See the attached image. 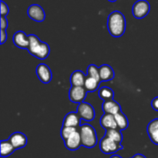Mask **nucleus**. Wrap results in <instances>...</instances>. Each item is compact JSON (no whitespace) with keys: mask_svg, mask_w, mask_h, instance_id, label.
<instances>
[{"mask_svg":"<svg viewBox=\"0 0 158 158\" xmlns=\"http://www.w3.org/2000/svg\"><path fill=\"white\" fill-rule=\"evenodd\" d=\"M8 25H9V23H8L7 19L4 16H1V18H0V27H1V29L6 30L8 28Z\"/></svg>","mask_w":158,"mask_h":158,"instance_id":"bb28decb","label":"nucleus"},{"mask_svg":"<svg viewBox=\"0 0 158 158\" xmlns=\"http://www.w3.org/2000/svg\"><path fill=\"white\" fill-rule=\"evenodd\" d=\"M29 45L27 50L33 56L40 60H45L50 53V48L46 43L42 42L37 35H29Z\"/></svg>","mask_w":158,"mask_h":158,"instance_id":"f03ea898","label":"nucleus"},{"mask_svg":"<svg viewBox=\"0 0 158 158\" xmlns=\"http://www.w3.org/2000/svg\"><path fill=\"white\" fill-rule=\"evenodd\" d=\"M105 136L118 143H121L122 140H123V135H122L121 131L119 130L118 128L106 130Z\"/></svg>","mask_w":158,"mask_h":158,"instance_id":"412c9836","label":"nucleus"},{"mask_svg":"<svg viewBox=\"0 0 158 158\" xmlns=\"http://www.w3.org/2000/svg\"><path fill=\"white\" fill-rule=\"evenodd\" d=\"M102 110L104 114L116 115L118 113L121 112V106L114 100L103 101L102 105Z\"/></svg>","mask_w":158,"mask_h":158,"instance_id":"ddd939ff","label":"nucleus"},{"mask_svg":"<svg viewBox=\"0 0 158 158\" xmlns=\"http://www.w3.org/2000/svg\"><path fill=\"white\" fill-rule=\"evenodd\" d=\"M27 14L31 19L34 20L38 23L43 22L46 19L45 11L40 5L33 4L31 5L27 10Z\"/></svg>","mask_w":158,"mask_h":158,"instance_id":"6e6552de","label":"nucleus"},{"mask_svg":"<svg viewBox=\"0 0 158 158\" xmlns=\"http://www.w3.org/2000/svg\"><path fill=\"white\" fill-rule=\"evenodd\" d=\"M151 106L154 110L158 111V97L153 99L152 101H151Z\"/></svg>","mask_w":158,"mask_h":158,"instance_id":"c85d7f7f","label":"nucleus"},{"mask_svg":"<svg viewBox=\"0 0 158 158\" xmlns=\"http://www.w3.org/2000/svg\"><path fill=\"white\" fill-rule=\"evenodd\" d=\"M100 81L96 80V79L92 78V77H87L86 79V81L84 83V88L86 89V90L89 93L94 92V91L97 90L99 87V85H100Z\"/></svg>","mask_w":158,"mask_h":158,"instance_id":"5701e85b","label":"nucleus"},{"mask_svg":"<svg viewBox=\"0 0 158 158\" xmlns=\"http://www.w3.org/2000/svg\"><path fill=\"white\" fill-rule=\"evenodd\" d=\"M107 29L110 34L115 38H119L126 30V19L120 11H114L107 19Z\"/></svg>","mask_w":158,"mask_h":158,"instance_id":"f257e3e1","label":"nucleus"},{"mask_svg":"<svg viewBox=\"0 0 158 158\" xmlns=\"http://www.w3.org/2000/svg\"><path fill=\"white\" fill-rule=\"evenodd\" d=\"M9 6H7L6 2L3 1H1V16L6 17L9 14Z\"/></svg>","mask_w":158,"mask_h":158,"instance_id":"a878e982","label":"nucleus"},{"mask_svg":"<svg viewBox=\"0 0 158 158\" xmlns=\"http://www.w3.org/2000/svg\"><path fill=\"white\" fill-rule=\"evenodd\" d=\"M35 73L39 80L43 83H49L52 78V73L50 68L45 63H40L35 69Z\"/></svg>","mask_w":158,"mask_h":158,"instance_id":"1a4fd4ad","label":"nucleus"},{"mask_svg":"<svg viewBox=\"0 0 158 158\" xmlns=\"http://www.w3.org/2000/svg\"><path fill=\"white\" fill-rule=\"evenodd\" d=\"M151 10L150 3L147 0H138L134 4L132 7V13L134 18L140 19L144 18L148 15Z\"/></svg>","mask_w":158,"mask_h":158,"instance_id":"39448f33","label":"nucleus"},{"mask_svg":"<svg viewBox=\"0 0 158 158\" xmlns=\"http://www.w3.org/2000/svg\"><path fill=\"white\" fill-rule=\"evenodd\" d=\"M132 158H147V157H145L144 155H143V154H135V155H134Z\"/></svg>","mask_w":158,"mask_h":158,"instance_id":"c756f323","label":"nucleus"},{"mask_svg":"<svg viewBox=\"0 0 158 158\" xmlns=\"http://www.w3.org/2000/svg\"><path fill=\"white\" fill-rule=\"evenodd\" d=\"M79 132L81 137L82 146L86 148H93L97 145L98 140L94 127L88 123L80 125Z\"/></svg>","mask_w":158,"mask_h":158,"instance_id":"7ed1b4c3","label":"nucleus"},{"mask_svg":"<svg viewBox=\"0 0 158 158\" xmlns=\"http://www.w3.org/2000/svg\"><path fill=\"white\" fill-rule=\"evenodd\" d=\"M77 113L81 120H84L86 121H92L95 118V110L91 104L88 103H83L78 104L77 108Z\"/></svg>","mask_w":158,"mask_h":158,"instance_id":"423d86ee","label":"nucleus"},{"mask_svg":"<svg viewBox=\"0 0 158 158\" xmlns=\"http://www.w3.org/2000/svg\"><path fill=\"white\" fill-rule=\"evenodd\" d=\"M13 43L16 47L22 49H28L29 45V35L23 31H18L13 35Z\"/></svg>","mask_w":158,"mask_h":158,"instance_id":"f8f14e48","label":"nucleus"},{"mask_svg":"<svg viewBox=\"0 0 158 158\" xmlns=\"http://www.w3.org/2000/svg\"><path fill=\"white\" fill-rule=\"evenodd\" d=\"M87 76L81 70H75L70 77V83L73 86H83Z\"/></svg>","mask_w":158,"mask_h":158,"instance_id":"a211bd4d","label":"nucleus"},{"mask_svg":"<svg viewBox=\"0 0 158 158\" xmlns=\"http://www.w3.org/2000/svg\"><path fill=\"white\" fill-rule=\"evenodd\" d=\"M87 77H92V78H94L96 79V80L100 81L99 67H97V66L94 64L89 65L87 67Z\"/></svg>","mask_w":158,"mask_h":158,"instance_id":"b1692460","label":"nucleus"},{"mask_svg":"<svg viewBox=\"0 0 158 158\" xmlns=\"http://www.w3.org/2000/svg\"><path fill=\"white\" fill-rule=\"evenodd\" d=\"M121 143H118L114 140L104 136L100 141V149L103 154H111L123 149Z\"/></svg>","mask_w":158,"mask_h":158,"instance_id":"20e7f679","label":"nucleus"},{"mask_svg":"<svg viewBox=\"0 0 158 158\" xmlns=\"http://www.w3.org/2000/svg\"><path fill=\"white\" fill-rule=\"evenodd\" d=\"M99 97L103 101H108V100H114V92L111 88L107 86H103L99 89L98 92Z\"/></svg>","mask_w":158,"mask_h":158,"instance_id":"4be33fe9","label":"nucleus"},{"mask_svg":"<svg viewBox=\"0 0 158 158\" xmlns=\"http://www.w3.org/2000/svg\"><path fill=\"white\" fill-rule=\"evenodd\" d=\"M109 2H116L117 0H108Z\"/></svg>","mask_w":158,"mask_h":158,"instance_id":"2f4dec72","label":"nucleus"},{"mask_svg":"<svg viewBox=\"0 0 158 158\" xmlns=\"http://www.w3.org/2000/svg\"><path fill=\"white\" fill-rule=\"evenodd\" d=\"M147 132L152 143L158 145V118L151 120L148 123Z\"/></svg>","mask_w":158,"mask_h":158,"instance_id":"2eb2a0df","label":"nucleus"},{"mask_svg":"<svg viewBox=\"0 0 158 158\" xmlns=\"http://www.w3.org/2000/svg\"><path fill=\"white\" fill-rule=\"evenodd\" d=\"M64 144L66 149L69 150V151H74L78 150L80 148V146H82L80 132L78 131L74 132L69 138L64 140Z\"/></svg>","mask_w":158,"mask_h":158,"instance_id":"9b49d317","label":"nucleus"},{"mask_svg":"<svg viewBox=\"0 0 158 158\" xmlns=\"http://www.w3.org/2000/svg\"><path fill=\"white\" fill-rule=\"evenodd\" d=\"M77 131V128L70 127H65L63 126L60 131V136L63 138V140H66V139L69 138L74 132Z\"/></svg>","mask_w":158,"mask_h":158,"instance_id":"393cba45","label":"nucleus"},{"mask_svg":"<svg viewBox=\"0 0 158 158\" xmlns=\"http://www.w3.org/2000/svg\"><path fill=\"white\" fill-rule=\"evenodd\" d=\"M110 158H122V157H120V156H119V155H117V154H114V155L111 156Z\"/></svg>","mask_w":158,"mask_h":158,"instance_id":"7c9ffc66","label":"nucleus"},{"mask_svg":"<svg viewBox=\"0 0 158 158\" xmlns=\"http://www.w3.org/2000/svg\"><path fill=\"white\" fill-rule=\"evenodd\" d=\"M100 125L104 130L117 129V124L116 122L115 117L112 114H104L100 118Z\"/></svg>","mask_w":158,"mask_h":158,"instance_id":"f3484780","label":"nucleus"},{"mask_svg":"<svg viewBox=\"0 0 158 158\" xmlns=\"http://www.w3.org/2000/svg\"><path fill=\"white\" fill-rule=\"evenodd\" d=\"M8 140L10 141L15 150L25 148L28 142L26 136L21 132L13 133Z\"/></svg>","mask_w":158,"mask_h":158,"instance_id":"9d476101","label":"nucleus"},{"mask_svg":"<svg viewBox=\"0 0 158 158\" xmlns=\"http://www.w3.org/2000/svg\"><path fill=\"white\" fill-rule=\"evenodd\" d=\"M80 120L81 119L77 112H69L66 114L63 120V126L77 128L80 127Z\"/></svg>","mask_w":158,"mask_h":158,"instance_id":"dca6fc26","label":"nucleus"},{"mask_svg":"<svg viewBox=\"0 0 158 158\" xmlns=\"http://www.w3.org/2000/svg\"><path fill=\"white\" fill-rule=\"evenodd\" d=\"M100 81L107 82L114 80L115 77V73L110 65L103 64L99 67Z\"/></svg>","mask_w":158,"mask_h":158,"instance_id":"4468645a","label":"nucleus"},{"mask_svg":"<svg viewBox=\"0 0 158 158\" xmlns=\"http://www.w3.org/2000/svg\"><path fill=\"white\" fill-rule=\"evenodd\" d=\"M87 91L84 88V86H71L69 92V98L71 102L74 103H83V100L86 97Z\"/></svg>","mask_w":158,"mask_h":158,"instance_id":"0eeeda50","label":"nucleus"},{"mask_svg":"<svg viewBox=\"0 0 158 158\" xmlns=\"http://www.w3.org/2000/svg\"><path fill=\"white\" fill-rule=\"evenodd\" d=\"M8 34L6 30L4 29H1L0 30V40H1V44H4L6 41L7 40Z\"/></svg>","mask_w":158,"mask_h":158,"instance_id":"cd10ccee","label":"nucleus"},{"mask_svg":"<svg viewBox=\"0 0 158 158\" xmlns=\"http://www.w3.org/2000/svg\"><path fill=\"white\" fill-rule=\"evenodd\" d=\"M0 147H1L0 148H1L0 155H1L2 157H9V156H10L15 151L14 147L12 146V144L10 143V141L9 140H2L0 142Z\"/></svg>","mask_w":158,"mask_h":158,"instance_id":"6ab92c4d","label":"nucleus"},{"mask_svg":"<svg viewBox=\"0 0 158 158\" xmlns=\"http://www.w3.org/2000/svg\"><path fill=\"white\" fill-rule=\"evenodd\" d=\"M114 117H115V120L116 122H117L118 129L120 130V131H125L128 127V125H129V121H128L127 116L121 111V112L114 115Z\"/></svg>","mask_w":158,"mask_h":158,"instance_id":"aec40b11","label":"nucleus"}]
</instances>
